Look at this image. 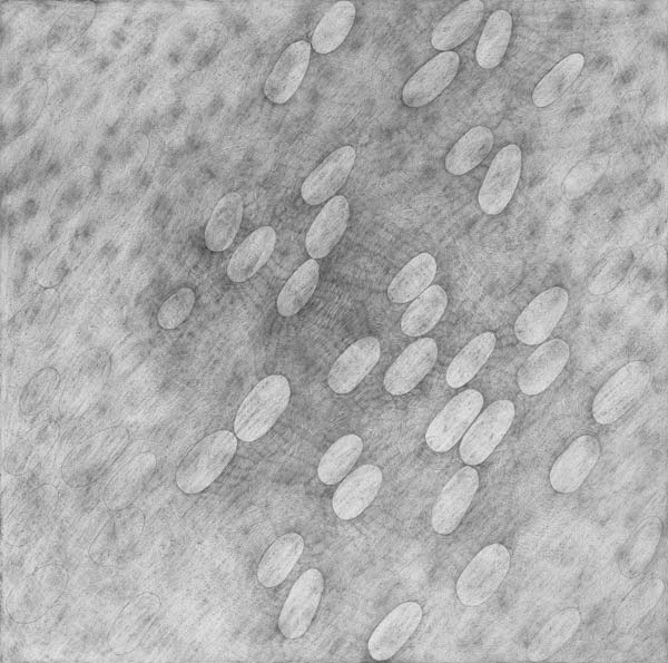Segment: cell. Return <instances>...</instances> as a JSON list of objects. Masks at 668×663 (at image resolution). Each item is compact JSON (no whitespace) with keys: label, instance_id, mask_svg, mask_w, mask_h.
<instances>
[{"label":"cell","instance_id":"obj_1","mask_svg":"<svg viewBox=\"0 0 668 663\" xmlns=\"http://www.w3.org/2000/svg\"><path fill=\"white\" fill-rule=\"evenodd\" d=\"M130 440L129 430L112 426L79 442L61 464V478L72 488L95 484L122 455Z\"/></svg>","mask_w":668,"mask_h":663},{"label":"cell","instance_id":"obj_2","mask_svg":"<svg viewBox=\"0 0 668 663\" xmlns=\"http://www.w3.org/2000/svg\"><path fill=\"white\" fill-rule=\"evenodd\" d=\"M69 574L60 564H47L20 579L6 598L9 617L19 624L41 620L65 593Z\"/></svg>","mask_w":668,"mask_h":663},{"label":"cell","instance_id":"obj_3","mask_svg":"<svg viewBox=\"0 0 668 663\" xmlns=\"http://www.w3.org/2000/svg\"><path fill=\"white\" fill-rule=\"evenodd\" d=\"M237 437L227 430H217L200 439L181 459L175 471V484L187 495L209 487L233 459Z\"/></svg>","mask_w":668,"mask_h":663},{"label":"cell","instance_id":"obj_4","mask_svg":"<svg viewBox=\"0 0 668 663\" xmlns=\"http://www.w3.org/2000/svg\"><path fill=\"white\" fill-rule=\"evenodd\" d=\"M291 397L288 380L281 374L262 379L239 406L234 431L243 441H254L263 437L275 425L286 409Z\"/></svg>","mask_w":668,"mask_h":663},{"label":"cell","instance_id":"obj_5","mask_svg":"<svg viewBox=\"0 0 668 663\" xmlns=\"http://www.w3.org/2000/svg\"><path fill=\"white\" fill-rule=\"evenodd\" d=\"M651 371L644 361L621 367L600 388L592 402L593 419L609 425L623 416L645 392Z\"/></svg>","mask_w":668,"mask_h":663},{"label":"cell","instance_id":"obj_6","mask_svg":"<svg viewBox=\"0 0 668 663\" xmlns=\"http://www.w3.org/2000/svg\"><path fill=\"white\" fill-rule=\"evenodd\" d=\"M510 567V553L502 544L483 547L466 565L456 582V596L465 606L489 599L503 582Z\"/></svg>","mask_w":668,"mask_h":663},{"label":"cell","instance_id":"obj_7","mask_svg":"<svg viewBox=\"0 0 668 663\" xmlns=\"http://www.w3.org/2000/svg\"><path fill=\"white\" fill-rule=\"evenodd\" d=\"M58 501L59 491L50 484H43L26 494L3 520L4 542L14 547L31 543L49 523Z\"/></svg>","mask_w":668,"mask_h":663},{"label":"cell","instance_id":"obj_8","mask_svg":"<svg viewBox=\"0 0 668 663\" xmlns=\"http://www.w3.org/2000/svg\"><path fill=\"white\" fill-rule=\"evenodd\" d=\"M146 517L138 507L115 511L90 543L88 555L100 566H115L139 540Z\"/></svg>","mask_w":668,"mask_h":663},{"label":"cell","instance_id":"obj_9","mask_svg":"<svg viewBox=\"0 0 668 663\" xmlns=\"http://www.w3.org/2000/svg\"><path fill=\"white\" fill-rule=\"evenodd\" d=\"M514 419V404L510 400L492 402L472 422L463 435L459 452L468 466L482 464L501 442Z\"/></svg>","mask_w":668,"mask_h":663},{"label":"cell","instance_id":"obj_10","mask_svg":"<svg viewBox=\"0 0 668 663\" xmlns=\"http://www.w3.org/2000/svg\"><path fill=\"white\" fill-rule=\"evenodd\" d=\"M161 607L158 595L145 592L132 597L119 612L107 633L115 655L134 652L146 637Z\"/></svg>","mask_w":668,"mask_h":663},{"label":"cell","instance_id":"obj_11","mask_svg":"<svg viewBox=\"0 0 668 663\" xmlns=\"http://www.w3.org/2000/svg\"><path fill=\"white\" fill-rule=\"evenodd\" d=\"M482 406L483 397L474 389L453 397L430 423L425 432L428 446L436 452L449 451L477 419Z\"/></svg>","mask_w":668,"mask_h":663},{"label":"cell","instance_id":"obj_12","mask_svg":"<svg viewBox=\"0 0 668 663\" xmlns=\"http://www.w3.org/2000/svg\"><path fill=\"white\" fill-rule=\"evenodd\" d=\"M521 166L522 153L518 145L509 144L497 153L478 195L484 213L498 215L507 207L518 186Z\"/></svg>","mask_w":668,"mask_h":663},{"label":"cell","instance_id":"obj_13","mask_svg":"<svg viewBox=\"0 0 668 663\" xmlns=\"http://www.w3.org/2000/svg\"><path fill=\"white\" fill-rule=\"evenodd\" d=\"M324 578L316 568L304 572L294 583L278 616V628L287 638L305 634L316 613Z\"/></svg>","mask_w":668,"mask_h":663},{"label":"cell","instance_id":"obj_14","mask_svg":"<svg viewBox=\"0 0 668 663\" xmlns=\"http://www.w3.org/2000/svg\"><path fill=\"white\" fill-rule=\"evenodd\" d=\"M568 292L552 286L537 295L521 312L514 323L519 341L534 345L548 339L568 305Z\"/></svg>","mask_w":668,"mask_h":663},{"label":"cell","instance_id":"obj_15","mask_svg":"<svg viewBox=\"0 0 668 663\" xmlns=\"http://www.w3.org/2000/svg\"><path fill=\"white\" fill-rule=\"evenodd\" d=\"M479 487L478 471L465 466L441 490L432 509L433 529L441 535L454 532L464 517Z\"/></svg>","mask_w":668,"mask_h":663},{"label":"cell","instance_id":"obj_16","mask_svg":"<svg viewBox=\"0 0 668 663\" xmlns=\"http://www.w3.org/2000/svg\"><path fill=\"white\" fill-rule=\"evenodd\" d=\"M460 57L454 51H443L425 62L404 85L403 103L412 108L434 100L454 79Z\"/></svg>","mask_w":668,"mask_h":663},{"label":"cell","instance_id":"obj_17","mask_svg":"<svg viewBox=\"0 0 668 663\" xmlns=\"http://www.w3.org/2000/svg\"><path fill=\"white\" fill-rule=\"evenodd\" d=\"M436 358L438 345L431 338L409 344L385 372L386 391L393 396L410 392L432 370Z\"/></svg>","mask_w":668,"mask_h":663},{"label":"cell","instance_id":"obj_18","mask_svg":"<svg viewBox=\"0 0 668 663\" xmlns=\"http://www.w3.org/2000/svg\"><path fill=\"white\" fill-rule=\"evenodd\" d=\"M422 615V607L416 602H405L393 608L369 638L371 657L376 661L392 657L415 632Z\"/></svg>","mask_w":668,"mask_h":663},{"label":"cell","instance_id":"obj_19","mask_svg":"<svg viewBox=\"0 0 668 663\" xmlns=\"http://www.w3.org/2000/svg\"><path fill=\"white\" fill-rule=\"evenodd\" d=\"M600 456L599 441L589 435L580 436L557 458L549 480L561 494L577 490L586 480Z\"/></svg>","mask_w":668,"mask_h":663},{"label":"cell","instance_id":"obj_20","mask_svg":"<svg viewBox=\"0 0 668 663\" xmlns=\"http://www.w3.org/2000/svg\"><path fill=\"white\" fill-rule=\"evenodd\" d=\"M569 354V345L561 339L542 343L518 371L517 381L520 390L528 396L543 392L566 367Z\"/></svg>","mask_w":668,"mask_h":663},{"label":"cell","instance_id":"obj_21","mask_svg":"<svg viewBox=\"0 0 668 663\" xmlns=\"http://www.w3.org/2000/svg\"><path fill=\"white\" fill-rule=\"evenodd\" d=\"M156 468L155 454L146 451L135 456L106 484L102 493L105 506L112 511L130 507L151 479Z\"/></svg>","mask_w":668,"mask_h":663},{"label":"cell","instance_id":"obj_22","mask_svg":"<svg viewBox=\"0 0 668 663\" xmlns=\"http://www.w3.org/2000/svg\"><path fill=\"white\" fill-rule=\"evenodd\" d=\"M380 342L374 337L362 338L352 343L332 365L327 383L338 393L354 390L379 362Z\"/></svg>","mask_w":668,"mask_h":663},{"label":"cell","instance_id":"obj_23","mask_svg":"<svg viewBox=\"0 0 668 663\" xmlns=\"http://www.w3.org/2000/svg\"><path fill=\"white\" fill-rule=\"evenodd\" d=\"M355 157V149L350 145L342 146L326 156L303 182V199L310 205H318L333 197L346 182Z\"/></svg>","mask_w":668,"mask_h":663},{"label":"cell","instance_id":"obj_24","mask_svg":"<svg viewBox=\"0 0 668 663\" xmlns=\"http://www.w3.org/2000/svg\"><path fill=\"white\" fill-rule=\"evenodd\" d=\"M382 479L381 469L374 465H363L347 475L332 498L336 516L351 520L361 515L379 494Z\"/></svg>","mask_w":668,"mask_h":663},{"label":"cell","instance_id":"obj_25","mask_svg":"<svg viewBox=\"0 0 668 663\" xmlns=\"http://www.w3.org/2000/svg\"><path fill=\"white\" fill-rule=\"evenodd\" d=\"M311 46L304 40L291 43L268 75L264 94L275 104H284L296 92L306 74Z\"/></svg>","mask_w":668,"mask_h":663},{"label":"cell","instance_id":"obj_26","mask_svg":"<svg viewBox=\"0 0 668 663\" xmlns=\"http://www.w3.org/2000/svg\"><path fill=\"white\" fill-rule=\"evenodd\" d=\"M350 218V205L343 195L332 197L313 221L305 238L308 255L326 256L343 236Z\"/></svg>","mask_w":668,"mask_h":663},{"label":"cell","instance_id":"obj_27","mask_svg":"<svg viewBox=\"0 0 668 663\" xmlns=\"http://www.w3.org/2000/svg\"><path fill=\"white\" fill-rule=\"evenodd\" d=\"M275 243L276 233L272 226L252 232L233 253L226 270L228 279L239 283L252 277L269 260Z\"/></svg>","mask_w":668,"mask_h":663},{"label":"cell","instance_id":"obj_28","mask_svg":"<svg viewBox=\"0 0 668 663\" xmlns=\"http://www.w3.org/2000/svg\"><path fill=\"white\" fill-rule=\"evenodd\" d=\"M483 12L484 6L480 0H468L454 7L433 29L432 47L451 51L463 43L480 25Z\"/></svg>","mask_w":668,"mask_h":663},{"label":"cell","instance_id":"obj_29","mask_svg":"<svg viewBox=\"0 0 668 663\" xmlns=\"http://www.w3.org/2000/svg\"><path fill=\"white\" fill-rule=\"evenodd\" d=\"M662 532L658 517H649L627 538L618 557L620 573L627 578L640 575L651 562Z\"/></svg>","mask_w":668,"mask_h":663},{"label":"cell","instance_id":"obj_30","mask_svg":"<svg viewBox=\"0 0 668 663\" xmlns=\"http://www.w3.org/2000/svg\"><path fill=\"white\" fill-rule=\"evenodd\" d=\"M304 549V539L297 533H287L275 539L262 556L257 578L265 587L283 583Z\"/></svg>","mask_w":668,"mask_h":663},{"label":"cell","instance_id":"obj_31","mask_svg":"<svg viewBox=\"0 0 668 663\" xmlns=\"http://www.w3.org/2000/svg\"><path fill=\"white\" fill-rule=\"evenodd\" d=\"M244 202L236 192L224 195L214 207L204 233L206 247L212 252H223L234 242L240 227Z\"/></svg>","mask_w":668,"mask_h":663},{"label":"cell","instance_id":"obj_32","mask_svg":"<svg viewBox=\"0 0 668 663\" xmlns=\"http://www.w3.org/2000/svg\"><path fill=\"white\" fill-rule=\"evenodd\" d=\"M580 621V612L574 607L558 612L531 640L527 649V657L532 662H539L553 655L576 633Z\"/></svg>","mask_w":668,"mask_h":663},{"label":"cell","instance_id":"obj_33","mask_svg":"<svg viewBox=\"0 0 668 663\" xmlns=\"http://www.w3.org/2000/svg\"><path fill=\"white\" fill-rule=\"evenodd\" d=\"M448 305V295L440 285L429 286L405 310L401 319L402 331L410 337H420L432 330L442 318Z\"/></svg>","mask_w":668,"mask_h":663},{"label":"cell","instance_id":"obj_34","mask_svg":"<svg viewBox=\"0 0 668 663\" xmlns=\"http://www.w3.org/2000/svg\"><path fill=\"white\" fill-rule=\"evenodd\" d=\"M436 273L435 259L421 253L406 263L387 287V296L394 303L414 300L432 283Z\"/></svg>","mask_w":668,"mask_h":663},{"label":"cell","instance_id":"obj_35","mask_svg":"<svg viewBox=\"0 0 668 663\" xmlns=\"http://www.w3.org/2000/svg\"><path fill=\"white\" fill-rule=\"evenodd\" d=\"M493 134L485 126L469 129L450 149L445 169L452 175H463L475 168L491 152Z\"/></svg>","mask_w":668,"mask_h":663},{"label":"cell","instance_id":"obj_36","mask_svg":"<svg viewBox=\"0 0 668 663\" xmlns=\"http://www.w3.org/2000/svg\"><path fill=\"white\" fill-rule=\"evenodd\" d=\"M664 589L660 578L647 579L632 588L615 612L616 628L625 633L638 626L658 603Z\"/></svg>","mask_w":668,"mask_h":663},{"label":"cell","instance_id":"obj_37","mask_svg":"<svg viewBox=\"0 0 668 663\" xmlns=\"http://www.w3.org/2000/svg\"><path fill=\"white\" fill-rule=\"evenodd\" d=\"M512 33V17L505 10L494 11L485 22L475 49L480 67L492 69L500 65Z\"/></svg>","mask_w":668,"mask_h":663},{"label":"cell","instance_id":"obj_38","mask_svg":"<svg viewBox=\"0 0 668 663\" xmlns=\"http://www.w3.org/2000/svg\"><path fill=\"white\" fill-rule=\"evenodd\" d=\"M495 345L493 332H483L472 339L453 358L446 370V382L451 388L468 383L487 362Z\"/></svg>","mask_w":668,"mask_h":663},{"label":"cell","instance_id":"obj_39","mask_svg":"<svg viewBox=\"0 0 668 663\" xmlns=\"http://www.w3.org/2000/svg\"><path fill=\"white\" fill-rule=\"evenodd\" d=\"M355 7L350 1H338L323 16L312 36V47L318 53H328L338 48L355 19Z\"/></svg>","mask_w":668,"mask_h":663},{"label":"cell","instance_id":"obj_40","mask_svg":"<svg viewBox=\"0 0 668 663\" xmlns=\"http://www.w3.org/2000/svg\"><path fill=\"white\" fill-rule=\"evenodd\" d=\"M363 440L354 433L338 438L324 454L317 467L320 480L326 485L342 481L360 458Z\"/></svg>","mask_w":668,"mask_h":663},{"label":"cell","instance_id":"obj_41","mask_svg":"<svg viewBox=\"0 0 668 663\" xmlns=\"http://www.w3.org/2000/svg\"><path fill=\"white\" fill-rule=\"evenodd\" d=\"M320 275L316 260L304 262L287 280L277 298V311L283 316L296 314L313 295Z\"/></svg>","mask_w":668,"mask_h":663},{"label":"cell","instance_id":"obj_42","mask_svg":"<svg viewBox=\"0 0 668 663\" xmlns=\"http://www.w3.org/2000/svg\"><path fill=\"white\" fill-rule=\"evenodd\" d=\"M584 65L582 53L576 52L560 60L534 87L532 101L546 107L556 101L577 79Z\"/></svg>","mask_w":668,"mask_h":663},{"label":"cell","instance_id":"obj_43","mask_svg":"<svg viewBox=\"0 0 668 663\" xmlns=\"http://www.w3.org/2000/svg\"><path fill=\"white\" fill-rule=\"evenodd\" d=\"M60 384V373L55 367H43L35 372L23 386L19 409L24 416H36L53 400Z\"/></svg>","mask_w":668,"mask_h":663},{"label":"cell","instance_id":"obj_44","mask_svg":"<svg viewBox=\"0 0 668 663\" xmlns=\"http://www.w3.org/2000/svg\"><path fill=\"white\" fill-rule=\"evenodd\" d=\"M609 163L605 153H596L579 162L563 181V193L569 199H578L588 193L603 175Z\"/></svg>","mask_w":668,"mask_h":663},{"label":"cell","instance_id":"obj_45","mask_svg":"<svg viewBox=\"0 0 668 663\" xmlns=\"http://www.w3.org/2000/svg\"><path fill=\"white\" fill-rule=\"evenodd\" d=\"M632 260V252L628 248L613 251L592 274L588 287L589 292L601 295L615 290L628 274Z\"/></svg>","mask_w":668,"mask_h":663},{"label":"cell","instance_id":"obj_46","mask_svg":"<svg viewBox=\"0 0 668 663\" xmlns=\"http://www.w3.org/2000/svg\"><path fill=\"white\" fill-rule=\"evenodd\" d=\"M196 302L195 291L189 286L179 287L170 294L157 311V322L164 330H174L190 315Z\"/></svg>","mask_w":668,"mask_h":663},{"label":"cell","instance_id":"obj_47","mask_svg":"<svg viewBox=\"0 0 668 663\" xmlns=\"http://www.w3.org/2000/svg\"><path fill=\"white\" fill-rule=\"evenodd\" d=\"M67 266L62 257L51 255L36 270V280L42 287L56 286L67 274Z\"/></svg>","mask_w":668,"mask_h":663}]
</instances>
